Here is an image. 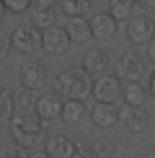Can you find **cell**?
<instances>
[{"label":"cell","mask_w":155,"mask_h":158,"mask_svg":"<svg viewBox=\"0 0 155 158\" xmlns=\"http://www.w3.org/2000/svg\"><path fill=\"white\" fill-rule=\"evenodd\" d=\"M65 31H67L70 42H78V44H83V42H88V39H90V23H88V18H85V16L67 18V26H65Z\"/></svg>","instance_id":"15"},{"label":"cell","mask_w":155,"mask_h":158,"mask_svg":"<svg viewBox=\"0 0 155 158\" xmlns=\"http://www.w3.org/2000/svg\"><path fill=\"white\" fill-rule=\"evenodd\" d=\"M31 5H39V8H57V0H34Z\"/></svg>","instance_id":"28"},{"label":"cell","mask_w":155,"mask_h":158,"mask_svg":"<svg viewBox=\"0 0 155 158\" xmlns=\"http://www.w3.org/2000/svg\"><path fill=\"white\" fill-rule=\"evenodd\" d=\"M13 117V98L5 94V88H0V124H5Z\"/></svg>","instance_id":"23"},{"label":"cell","mask_w":155,"mask_h":158,"mask_svg":"<svg viewBox=\"0 0 155 158\" xmlns=\"http://www.w3.org/2000/svg\"><path fill=\"white\" fill-rule=\"evenodd\" d=\"M90 122L98 130H111L116 122H119V109L114 104H101L96 101V106L90 109Z\"/></svg>","instance_id":"12"},{"label":"cell","mask_w":155,"mask_h":158,"mask_svg":"<svg viewBox=\"0 0 155 158\" xmlns=\"http://www.w3.org/2000/svg\"><path fill=\"white\" fill-rule=\"evenodd\" d=\"M119 81H127V83H140V78L145 75V62L137 52H124V55L116 60V73H114Z\"/></svg>","instance_id":"4"},{"label":"cell","mask_w":155,"mask_h":158,"mask_svg":"<svg viewBox=\"0 0 155 158\" xmlns=\"http://www.w3.org/2000/svg\"><path fill=\"white\" fill-rule=\"evenodd\" d=\"M31 23L36 26L39 31H47L52 26H57V8H39V5H31Z\"/></svg>","instance_id":"16"},{"label":"cell","mask_w":155,"mask_h":158,"mask_svg":"<svg viewBox=\"0 0 155 158\" xmlns=\"http://www.w3.org/2000/svg\"><path fill=\"white\" fill-rule=\"evenodd\" d=\"M62 106H65V101H62V96H57V94H42L36 98V114L42 117L44 122H49V119H57V117H62Z\"/></svg>","instance_id":"11"},{"label":"cell","mask_w":155,"mask_h":158,"mask_svg":"<svg viewBox=\"0 0 155 158\" xmlns=\"http://www.w3.org/2000/svg\"><path fill=\"white\" fill-rule=\"evenodd\" d=\"M29 158H52V156H49L44 148H39V150H31V153H29Z\"/></svg>","instance_id":"29"},{"label":"cell","mask_w":155,"mask_h":158,"mask_svg":"<svg viewBox=\"0 0 155 158\" xmlns=\"http://www.w3.org/2000/svg\"><path fill=\"white\" fill-rule=\"evenodd\" d=\"M47 85V70L39 60H29L21 65V88L29 91H42Z\"/></svg>","instance_id":"8"},{"label":"cell","mask_w":155,"mask_h":158,"mask_svg":"<svg viewBox=\"0 0 155 158\" xmlns=\"http://www.w3.org/2000/svg\"><path fill=\"white\" fill-rule=\"evenodd\" d=\"M147 57H150V62H155V36L147 42Z\"/></svg>","instance_id":"30"},{"label":"cell","mask_w":155,"mask_h":158,"mask_svg":"<svg viewBox=\"0 0 155 158\" xmlns=\"http://www.w3.org/2000/svg\"><path fill=\"white\" fill-rule=\"evenodd\" d=\"M155 36V23L150 16H132L127 21V39L132 44H147Z\"/></svg>","instance_id":"7"},{"label":"cell","mask_w":155,"mask_h":158,"mask_svg":"<svg viewBox=\"0 0 155 158\" xmlns=\"http://www.w3.org/2000/svg\"><path fill=\"white\" fill-rule=\"evenodd\" d=\"M137 5H142L145 10H155V0H134Z\"/></svg>","instance_id":"31"},{"label":"cell","mask_w":155,"mask_h":158,"mask_svg":"<svg viewBox=\"0 0 155 158\" xmlns=\"http://www.w3.org/2000/svg\"><path fill=\"white\" fill-rule=\"evenodd\" d=\"M90 94H93L96 101L101 104H114L116 98L121 96V81L116 75H98L93 81V85H90Z\"/></svg>","instance_id":"5"},{"label":"cell","mask_w":155,"mask_h":158,"mask_svg":"<svg viewBox=\"0 0 155 158\" xmlns=\"http://www.w3.org/2000/svg\"><path fill=\"white\" fill-rule=\"evenodd\" d=\"M0 3H3V8L8 10V13H16V16H21V13L31 10V3H34V0H0Z\"/></svg>","instance_id":"24"},{"label":"cell","mask_w":155,"mask_h":158,"mask_svg":"<svg viewBox=\"0 0 155 158\" xmlns=\"http://www.w3.org/2000/svg\"><path fill=\"white\" fill-rule=\"evenodd\" d=\"M8 55H10V36L0 34V62L8 60Z\"/></svg>","instance_id":"27"},{"label":"cell","mask_w":155,"mask_h":158,"mask_svg":"<svg viewBox=\"0 0 155 158\" xmlns=\"http://www.w3.org/2000/svg\"><path fill=\"white\" fill-rule=\"evenodd\" d=\"M121 96H124V104L127 106H142L147 101V88L142 83H127L121 88Z\"/></svg>","instance_id":"17"},{"label":"cell","mask_w":155,"mask_h":158,"mask_svg":"<svg viewBox=\"0 0 155 158\" xmlns=\"http://www.w3.org/2000/svg\"><path fill=\"white\" fill-rule=\"evenodd\" d=\"M44 150L52 158H73L75 156V140H70L67 135H49L44 143Z\"/></svg>","instance_id":"13"},{"label":"cell","mask_w":155,"mask_h":158,"mask_svg":"<svg viewBox=\"0 0 155 158\" xmlns=\"http://www.w3.org/2000/svg\"><path fill=\"white\" fill-rule=\"evenodd\" d=\"M10 49L18 55H36L42 52V31L36 26H18L10 34Z\"/></svg>","instance_id":"3"},{"label":"cell","mask_w":155,"mask_h":158,"mask_svg":"<svg viewBox=\"0 0 155 158\" xmlns=\"http://www.w3.org/2000/svg\"><path fill=\"white\" fill-rule=\"evenodd\" d=\"M134 0H109V13L116 18V21H129L134 10Z\"/></svg>","instance_id":"21"},{"label":"cell","mask_w":155,"mask_h":158,"mask_svg":"<svg viewBox=\"0 0 155 158\" xmlns=\"http://www.w3.org/2000/svg\"><path fill=\"white\" fill-rule=\"evenodd\" d=\"M3 16H5V8H3V3H0V21H3Z\"/></svg>","instance_id":"33"},{"label":"cell","mask_w":155,"mask_h":158,"mask_svg":"<svg viewBox=\"0 0 155 158\" xmlns=\"http://www.w3.org/2000/svg\"><path fill=\"white\" fill-rule=\"evenodd\" d=\"M0 158H29V153H26V148L10 143V145H3V148H0Z\"/></svg>","instance_id":"25"},{"label":"cell","mask_w":155,"mask_h":158,"mask_svg":"<svg viewBox=\"0 0 155 158\" xmlns=\"http://www.w3.org/2000/svg\"><path fill=\"white\" fill-rule=\"evenodd\" d=\"M119 122L124 124V130L127 132H132V135H142L147 127H150V114H147L142 106H121L119 109Z\"/></svg>","instance_id":"6"},{"label":"cell","mask_w":155,"mask_h":158,"mask_svg":"<svg viewBox=\"0 0 155 158\" xmlns=\"http://www.w3.org/2000/svg\"><path fill=\"white\" fill-rule=\"evenodd\" d=\"M88 23H90V36L106 42V39H111L116 34V23H119V21H116L109 10H101V13H93Z\"/></svg>","instance_id":"9"},{"label":"cell","mask_w":155,"mask_h":158,"mask_svg":"<svg viewBox=\"0 0 155 158\" xmlns=\"http://www.w3.org/2000/svg\"><path fill=\"white\" fill-rule=\"evenodd\" d=\"M10 98H13V111H34V109H36V98H39V96H36V91L18 88Z\"/></svg>","instance_id":"18"},{"label":"cell","mask_w":155,"mask_h":158,"mask_svg":"<svg viewBox=\"0 0 155 158\" xmlns=\"http://www.w3.org/2000/svg\"><path fill=\"white\" fill-rule=\"evenodd\" d=\"M114 148H116V143L109 140V137H98V140L93 143V153H96V158H109V156L114 153Z\"/></svg>","instance_id":"22"},{"label":"cell","mask_w":155,"mask_h":158,"mask_svg":"<svg viewBox=\"0 0 155 158\" xmlns=\"http://www.w3.org/2000/svg\"><path fill=\"white\" fill-rule=\"evenodd\" d=\"M73 158H96V153H93V148L85 145V143L75 140V156H73Z\"/></svg>","instance_id":"26"},{"label":"cell","mask_w":155,"mask_h":158,"mask_svg":"<svg viewBox=\"0 0 155 158\" xmlns=\"http://www.w3.org/2000/svg\"><path fill=\"white\" fill-rule=\"evenodd\" d=\"M147 91H150V94H153V96H155V73H153V75H150V85H147Z\"/></svg>","instance_id":"32"},{"label":"cell","mask_w":155,"mask_h":158,"mask_svg":"<svg viewBox=\"0 0 155 158\" xmlns=\"http://www.w3.org/2000/svg\"><path fill=\"white\" fill-rule=\"evenodd\" d=\"M67 44H70V36L65 31V26H52V29L42 31V49L49 52V55L67 52Z\"/></svg>","instance_id":"10"},{"label":"cell","mask_w":155,"mask_h":158,"mask_svg":"<svg viewBox=\"0 0 155 158\" xmlns=\"http://www.w3.org/2000/svg\"><path fill=\"white\" fill-rule=\"evenodd\" d=\"M83 70H85L88 75H103L109 70V55L103 49H88L85 55H83Z\"/></svg>","instance_id":"14"},{"label":"cell","mask_w":155,"mask_h":158,"mask_svg":"<svg viewBox=\"0 0 155 158\" xmlns=\"http://www.w3.org/2000/svg\"><path fill=\"white\" fill-rule=\"evenodd\" d=\"M57 5L62 8V13L67 18H78V16H85L93 5V0H57Z\"/></svg>","instance_id":"19"},{"label":"cell","mask_w":155,"mask_h":158,"mask_svg":"<svg viewBox=\"0 0 155 158\" xmlns=\"http://www.w3.org/2000/svg\"><path fill=\"white\" fill-rule=\"evenodd\" d=\"M90 85H93L90 83V75L83 68H67V70L54 75V94L62 96L65 101H70V98L83 101V98H88Z\"/></svg>","instance_id":"2"},{"label":"cell","mask_w":155,"mask_h":158,"mask_svg":"<svg viewBox=\"0 0 155 158\" xmlns=\"http://www.w3.org/2000/svg\"><path fill=\"white\" fill-rule=\"evenodd\" d=\"M62 119L67 124H80L85 119V106H83V101H75V98H70V101H65L62 106Z\"/></svg>","instance_id":"20"},{"label":"cell","mask_w":155,"mask_h":158,"mask_svg":"<svg viewBox=\"0 0 155 158\" xmlns=\"http://www.w3.org/2000/svg\"><path fill=\"white\" fill-rule=\"evenodd\" d=\"M8 130L13 143L26 150L36 148L44 140V119L36 111H13V117L8 119Z\"/></svg>","instance_id":"1"}]
</instances>
